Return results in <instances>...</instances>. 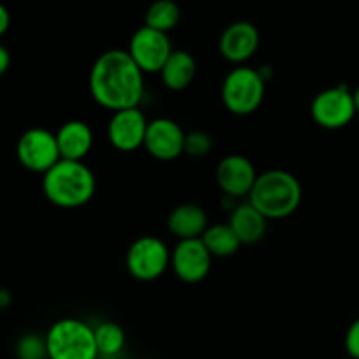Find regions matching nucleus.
<instances>
[{
  "label": "nucleus",
  "mask_w": 359,
  "mask_h": 359,
  "mask_svg": "<svg viewBox=\"0 0 359 359\" xmlns=\"http://www.w3.org/2000/svg\"><path fill=\"white\" fill-rule=\"evenodd\" d=\"M16 156L21 167L28 172L44 175L49 168L55 167L62 156H60L56 133L46 128H30L18 139Z\"/></svg>",
  "instance_id": "6e6552de"
},
{
  "label": "nucleus",
  "mask_w": 359,
  "mask_h": 359,
  "mask_svg": "<svg viewBox=\"0 0 359 359\" xmlns=\"http://www.w3.org/2000/svg\"><path fill=\"white\" fill-rule=\"evenodd\" d=\"M248 198L269 221L284 219L300 207L302 184L291 172L272 168L258 175Z\"/></svg>",
  "instance_id": "7ed1b4c3"
},
{
  "label": "nucleus",
  "mask_w": 359,
  "mask_h": 359,
  "mask_svg": "<svg viewBox=\"0 0 359 359\" xmlns=\"http://www.w3.org/2000/svg\"><path fill=\"white\" fill-rule=\"evenodd\" d=\"M11 67V53L6 46L0 44V77L9 70Z\"/></svg>",
  "instance_id": "a878e982"
},
{
  "label": "nucleus",
  "mask_w": 359,
  "mask_h": 359,
  "mask_svg": "<svg viewBox=\"0 0 359 359\" xmlns=\"http://www.w3.org/2000/svg\"><path fill=\"white\" fill-rule=\"evenodd\" d=\"M88 84L91 98L112 112L139 107L146 91L144 72L126 49L102 53L91 65Z\"/></svg>",
  "instance_id": "f257e3e1"
},
{
  "label": "nucleus",
  "mask_w": 359,
  "mask_h": 359,
  "mask_svg": "<svg viewBox=\"0 0 359 359\" xmlns=\"http://www.w3.org/2000/svg\"><path fill=\"white\" fill-rule=\"evenodd\" d=\"M181 21V7L174 0H156L146 11V27L168 34Z\"/></svg>",
  "instance_id": "aec40b11"
},
{
  "label": "nucleus",
  "mask_w": 359,
  "mask_h": 359,
  "mask_svg": "<svg viewBox=\"0 0 359 359\" xmlns=\"http://www.w3.org/2000/svg\"><path fill=\"white\" fill-rule=\"evenodd\" d=\"M170 269L186 284H198L207 279L212 269V255L202 238L179 241L170 255Z\"/></svg>",
  "instance_id": "9d476101"
},
{
  "label": "nucleus",
  "mask_w": 359,
  "mask_h": 359,
  "mask_svg": "<svg viewBox=\"0 0 359 359\" xmlns=\"http://www.w3.org/2000/svg\"><path fill=\"white\" fill-rule=\"evenodd\" d=\"M228 224L235 231L242 245L258 244L263 241L266 230H269V219L249 200L231 209Z\"/></svg>",
  "instance_id": "dca6fc26"
},
{
  "label": "nucleus",
  "mask_w": 359,
  "mask_h": 359,
  "mask_svg": "<svg viewBox=\"0 0 359 359\" xmlns=\"http://www.w3.org/2000/svg\"><path fill=\"white\" fill-rule=\"evenodd\" d=\"M42 191L60 209H77L93 198L97 177L84 161L60 160L42 175Z\"/></svg>",
  "instance_id": "f03ea898"
},
{
  "label": "nucleus",
  "mask_w": 359,
  "mask_h": 359,
  "mask_svg": "<svg viewBox=\"0 0 359 359\" xmlns=\"http://www.w3.org/2000/svg\"><path fill=\"white\" fill-rule=\"evenodd\" d=\"M202 242L205 244V248L209 249V252L212 255V258H230V256L237 255V251L241 249V241L235 235V231L231 230L230 224H209V228L205 230V233L202 235Z\"/></svg>",
  "instance_id": "6ab92c4d"
},
{
  "label": "nucleus",
  "mask_w": 359,
  "mask_h": 359,
  "mask_svg": "<svg viewBox=\"0 0 359 359\" xmlns=\"http://www.w3.org/2000/svg\"><path fill=\"white\" fill-rule=\"evenodd\" d=\"M258 175L255 163L244 154H228L216 168V182L228 198L251 195Z\"/></svg>",
  "instance_id": "f8f14e48"
},
{
  "label": "nucleus",
  "mask_w": 359,
  "mask_h": 359,
  "mask_svg": "<svg viewBox=\"0 0 359 359\" xmlns=\"http://www.w3.org/2000/svg\"><path fill=\"white\" fill-rule=\"evenodd\" d=\"M353 95H354V105H356V112L359 114V86L353 91Z\"/></svg>",
  "instance_id": "cd10ccee"
},
{
  "label": "nucleus",
  "mask_w": 359,
  "mask_h": 359,
  "mask_svg": "<svg viewBox=\"0 0 359 359\" xmlns=\"http://www.w3.org/2000/svg\"><path fill=\"white\" fill-rule=\"evenodd\" d=\"M98 356L116 358L123 353L126 346L125 330L114 321H104L95 328Z\"/></svg>",
  "instance_id": "412c9836"
},
{
  "label": "nucleus",
  "mask_w": 359,
  "mask_h": 359,
  "mask_svg": "<svg viewBox=\"0 0 359 359\" xmlns=\"http://www.w3.org/2000/svg\"><path fill=\"white\" fill-rule=\"evenodd\" d=\"M9 27H11L9 9H7V7L2 4V0H0V37L9 30Z\"/></svg>",
  "instance_id": "393cba45"
},
{
  "label": "nucleus",
  "mask_w": 359,
  "mask_h": 359,
  "mask_svg": "<svg viewBox=\"0 0 359 359\" xmlns=\"http://www.w3.org/2000/svg\"><path fill=\"white\" fill-rule=\"evenodd\" d=\"M259 48V32L249 21H235L228 25L219 37V53L235 65H244Z\"/></svg>",
  "instance_id": "4468645a"
},
{
  "label": "nucleus",
  "mask_w": 359,
  "mask_h": 359,
  "mask_svg": "<svg viewBox=\"0 0 359 359\" xmlns=\"http://www.w3.org/2000/svg\"><path fill=\"white\" fill-rule=\"evenodd\" d=\"M356 114L354 95L347 84H337L319 91L311 104L312 119L326 130L346 128Z\"/></svg>",
  "instance_id": "0eeeda50"
},
{
  "label": "nucleus",
  "mask_w": 359,
  "mask_h": 359,
  "mask_svg": "<svg viewBox=\"0 0 359 359\" xmlns=\"http://www.w3.org/2000/svg\"><path fill=\"white\" fill-rule=\"evenodd\" d=\"M212 151V137L202 130H193L186 133L184 154L193 158H203Z\"/></svg>",
  "instance_id": "5701e85b"
},
{
  "label": "nucleus",
  "mask_w": 359,
  "mask_h": 359,
  "mask_svg": "<svg viewBox=\"0 0 359 359\" xmlns=\"http://www.w3.org/2000/svg\"><path fill=\"white\" fill-rule=\"evenodd\" d=\"M11 302H13V297H11L9 291L0 287V309H7L11 305Z\"/></svg>",
  "instance_id": "bb28decb"
},
{
  "label": "nucleus",
  "mask_w": 359,
  "mask_h": 359,
  "mask_svg": "<svg viewBox=\"0 0 359 359\" xmlns=\"http://www.w3.org/2000/svg\"><path fill=\"white\" fill-rule=\"evenodd\" d=\"M146 114L139 107L123 109L112 112L107 123V139L114 149L121 153H132L139 147H144L147 132Z\"/></svg>",
  "instance_id": "9b49d317"
},
{
  "label": "nucleus",
  "mask_w": 359,
  "mask_h": 359,
  "mask_svg": "<svg viewBox=\"0 0 359 359\" xmlns=\"http://www.w3.org/2000/svg\"><path fill=\"white\" fill-rule=\"evenodd\" d=\"M126 51L144 74H160L167 60L174 53L168 34L149 27H140L130 39Z\"/></svg>",
  "instance_id": "1a4fd4ad"
},
{
  "label": "nucleus",
  "mask_w": 359,
  "mask_h": 359,
  "mask_svg": "<svg viewBox=\"0 0 359 359\" xmlns=\"http://www.w3.org/2000/svg\"><path fill=\"white\" fill-rule=\"evenodd\" d=\"M48 359H98L95 328L83 319L65 318L46 333Z\"/></svg>",
  "instance_id": "20e7f679"
},
{
  "label": "nucleus",
  "mask_w": 359,
  "mask_h": 359,
  "mask_svg": "<svg viewBox=\"0 0 359 359\" xmlns=\"http://www.w3.org/2000/svg\"><path fill=\"white\" fill-rule=\"evenodd\" d=\"M344 346H346L347 354L353 359H359V318L354 319L353 325L349 326L344 339Z\"/></svg>",
  "instance_id": "b1692460"
},
{
  "label": "nucleus",
  "mask_w": 359,
  "mask_h": 359,
  "mask_svg": "<svg viewBox=\"0 0 359 359\" xmlns=\"http://www.w3.org/2000/svg\"><path fill=\"white\" fill-rule=\"evenodd\" d=\"M18 359H48V346L46 337L37 333H25L16 342Z\"/></svg>",
  "instance_id": "4be33fe9"
},
{
  "label": "nucleus",
  "mask_w": 359,
  "mask_h": 359,
  "mask_svg": "<svg viewBox=\"0 0 359 359\" xmlns=\"http://www.w3.org/2000/svg\"><path fill=\"white\" fill-rule=\"evenodd\" d=\"M266 79L262 70L237 65L226 74L221 86V100L226 111L235 116H249L265 100Z\"/></svg>",
  "instance_id": "39448f33"
},
{
  "label": "nucleus",
  "mask_w": 359,
  "mask_h": 359,
  "mask_svg": "<svg viewBox=\"0 0 359 359\" xmlns=\"http://www.w3.org/2000/svg\"><path fill=\"white\" fill-rule=\"evenodd\" d=\"M186 132L170 118L151 119L147 125L144 149L160 161L177 160L184 154Z\"/></svg>",
  "instance_id": "ddd939ff"
},
{
  "label": "nucleus",
  "mask_w": 359,
  "mask_h": 359,
  "mask_svg": "<svg viewBox=\"0 0 359 359\" xmlns=\"http://www.w3.org/2000/svg\"><path fill=\"white\" fill-rule=\"evenodd\" d=\"M161 83L172 91H182L193 83L196 76V60L184 49H174L170 58L160 72Z\"/></svg>",
  "instance_id": "a211bd4d"
},
{
  "label": "nucleus",
  "mask_w": 359,
  "mask_h": 359,
  "mask_svg": "<svg viewBox=\"0 0 359 359\" xmlns=\"http://www.w3.org/2000/svg\"><path fill=\"white\" fill-rule=\"evenodd\" d=\"M167 228L179 241L202 238L209 228L207 212L196 203H181L167 217Z\"/></svg>",
  "instance_id": "f3484780"
},
{
  "label": "nucleus",
  "mask_w": 359,
  "mask_h": 359,
  "mask_svg": "<svg viewBox=\"0 0 359 359\" xmlns=\"http://www.w3.org/2000/svg\"><path fill=\"white\" fill-rule=\"evenodd\" d=\"M56 142L62 160L83 161L93 147V132L86 121L70 119L58 128Z\"/></svg>",
  "instance_id": "2eb2a0df"
},
{
  "label": "nucleus",
  "mask_w": 359,
  "mask_h": 359,
  "mask_svg": "<svg viewBox=\"0 0 359 359\" xmlns=\"http://www.w3.org/2000/svg\"><path fill=\"white\" fill-rule=\"evenodd\" d=\"M170 255L172 251L160 237L144 235L133 241L126 251V270L135 280L151 283L167 272L170 266Z\"/></svg>",
  "instance_id": "423d86ee"
}]
</instances>
